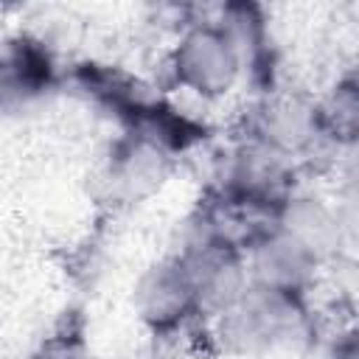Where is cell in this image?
I'll return each mask as SVG.
<instances>
[{
  "label": "cell",
  "mask_w": 359,
  "mask_h": 359,
  "mask_svg": "<svg viewBox=\"0 0 359 359\" xmlns=\"http://www.w3.org/2000/svg\"><path fill=\"white\" fill-rule=\"evenodd\" d=\"M238 62L241 53L230 39V34L213 25L188 31L174 53L177 79L202 95L227 93V87L238 73Z\"/></svg>",
  "instance_id": "cell-1"
},
{
  "label": "cell",
  "mask_w": 359,
  "mask_h": 359,
  "mask_svg": "<svg viewBox=\"0 0 359 359\" xmlns=\"http://www.w3.org/2000/svg\"><path fill=\"white\" fill-rule=\"evenodd\" d=\"M252 258L255 286L286 297L300 294V286L309 280L317 264V258L292 236H286L278 224L252 247Z\"/></svg>",
  "instance_id": "cell-2"
},
{
  "label": "cell",
  "mask_w": 359,
  "mask_h": 359,
  "mask_svg": "<svg viewBox=\"0 0 359 359\" xmlns=\"http://www.w3.org/2000/svg\"><path fill=\"white\" fill-rule=\"evenodd\" d=\"M135 303L140 309V317L154 328H171L182 323L188 314L199 311L196 292L180 261L154 266L140 280Z\"/></svg>",
  "instance_id": "cell-3"
},
{
  "label": "cell",
  "mask_w": 359,
  "mask_h": 359,
  "mask_svg": "<svg viewBox=\"0 0 359 359\" xmlns=\"http://www.w3.org/2000/svg\"><path fill=\"white\" fill-rule=\"evenodd\" d=\"M320 118L317 107H309L297 98H280L264 107L261 121H258V143L278 154L297 151L309 146L314 137H320Z\"/></svg>",
  "instance_id": "cell-4"
},
{
  "label": "cell",
  "mask_w": 359,
  "mask_h": 359,
  "mask_svg": "<svg viewBox=\"0 0 359 359\" xmlns=\"http://www.w3.org/2000/svg\"><path fill=\"white\" fill-rule=\"evenodd\" d=\"M275 222L286 236L303 244L314 258H323L339 241L337 219L314 199H283Z\"/></svg>",
  "instance_id": "cell-5"
}]
</instances>
